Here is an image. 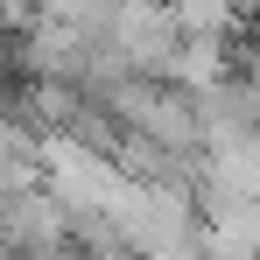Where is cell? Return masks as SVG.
<instances>
[{
    "instance_id": "cell-1",
    "label": "cell",
    "mask_w": 260,
    "mask_h": 260,
    "mask_svg": "<svg viewBox=\"0 0 260 260\" xmlns=\"http://www.w3.org/2000/svg\"><path fill=\"white\" fill-rule=\"evenodd\" d=\"M106 225L134 260H197V204L176 183L127 176L113 190V204H106Z\"/></svg>"
}]
</instances>
